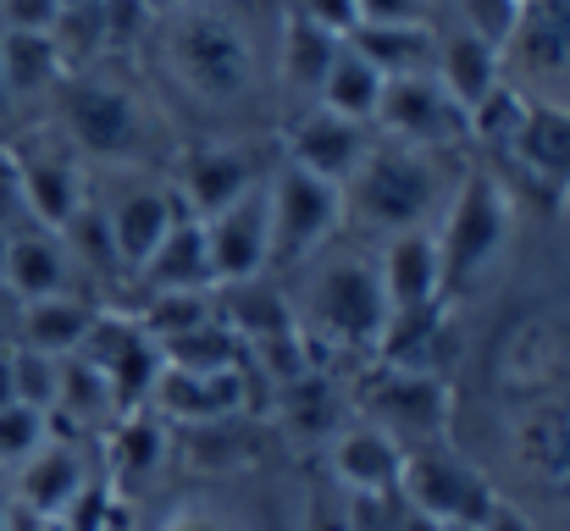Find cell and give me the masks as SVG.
<instances>
[{
	"mask_svg": "<svg viewBox=\"0 0 570 531\" xmlns=\"http://www.w3.org/2000/svg\"><path fill=\"white\" fill-rule=\"evenodd\" d=\"M61 0H6V22L22 28V33H50L61 22Z\"/></svg>",
	"mask_w": 570,
	"mask_h": 531,
	"instance_id": "obj_33",
	"label": "cell"
},
{
	"mask_svg": "<svg viewBox=\"0 0 570 531\" xmlns=\"http://www.w3.org/2000/svg\"><path fill=\"white\" fill-rule=\"evenodd\" d=\"M100 216H106L117 266H122L128 277L156 255V244H161L178 222H189V210L178 205V188L161 183L156 173H122V188L111 194V205H100Z\"/></svg>",
	"mask_w": 570,
	"mask_h": 531,
	"instance_id": "obj_12",
	"label": "cell"
},
{
	"mask_svg": "<svg viewBox=\"0 0 570 531\" xmlns=\"http://www.w3.org/2000/svg\"><path fill=\"white\" fill-rule=\"evenodd\" d=\"M510 233H515V205H510L504 177L493 167H471L465 177H454V194H449V205L438 210V227H432L449 305H460L471 288H482V277L510 249Z\"/></svg>",
	"mask_w": 570,
	"mask_h": 531,
	"instance_id": "obj_5",
	"label": "cell"
},
{
	"mask_svg": "<svg viewBox=\"0 0 570 531\" xmlns=\"http://www.w3.org/2000/svg\"><path fill=\"white\" fill-rule=\"evenodd\" d=\"M327 465H333V476H338L350 493L382 499V493L399 488L404 443L387 437V432L372 426V421H350V426H338V432L327 437Z\"/></svg>",
	"mask_w": 570,
	"mask_h": 531,
	"instance_id": "obj_20",
	"label": "cell"
},
{
	"mask_svg": "<svg viewBox=\"0 0 570 531\" xmlns=\"http://www.w3.org/2000/svg\"><path fill=\"white\" fill-rule=\"evenodd\" d=\"M150 17H167V11H178V6H189V0H139Z\"/></svg>",
	"mask_w": 570,
	"mask_h": 531,
	"instance_id": "obj_39",
	"label": "cell"
},
{
	"mask_svg": "<svg viewBox=\"0 0 570 531\" xmlns=\"http://www.w3.org/2000/svg\"><path fill=\"white\" fill-rule=\"evenodd\" d=\"M471 134L549 210L570 205V106H554V100L527 95V89L510 83L471 117Z\"/></svg>",
	"mask_w": 570,
	"mask_h": 531,
	"instance_id": "obj_2",
	"label": "cell"
},
{
	"mask_svg": "<svg viewBox=\"0 0 570 531\" xmlns=\"http://www.w3.org/2000/svg\"><path fill=\"white\" fill-rule=\"evenodd\" d=\"M283 11L299 17V22H311V28H322V33H333V39H350L355 22H361L355 0H288Z\"/></svg>",
	"mask_w": 570,
	"mask_h": 531,
	"instance_id": "obj_31",
	"label": "cell"
},
{
	"mask_svg": "<svg viewBox=\"0 0 570 531\" xmlns=\"http://www.w3.org/2000/svg\"><path fill=\"white\" fill-rule=\"evenodd\" d=\"M382 89H387V78L344 39L338 56H333V67H327V78H322L316 106L333 111V117H350V122H366L372 128L377 122V106H382Z\"/></svg>",
	"mask_w": 570,
	"mask_h": 531,
	"instance_id": "obj_27",
	"label": "cell"
},
{
	"mask_svg": "<svg viewBox=\"0 0 570 531\" xmlns=\"http://www.w3.org/2000/svg\"><path fill=\"white\" fill-rule=\"evenodd\" d=\"M205 233V255L216 272V288H238L255 277H272V210H266V183L249 188L244 199H233L227 210H216L210 222H199Z\"/></svg>",
	"mask_w": 570,
	"mask_h": 531,
	"instance_id": "obj_13",
	"label": "cell"
},
{
	"mask_svg": "<svg viewBox=\"0 0 570 531\" xmlns=\"http://www.w3.org/2000/svg\"><path fill=\"white\" fill-rule=\"evenodd\" d=\"M0 531H6V504H0Z\"/></svg>",
	"mask_w": 570,
	"mask_h": 531,
	"instance_id": "obj_40",
	"label": "cell"
},
{
	"mask_svg": "<svg viewBox=\"0 0 570 531\" xmlns=\"http://www.w3.org/2000/svg\"><path fill=\"white\" fill-rule=\"evenodd\" d=\"M156 531H244L222 504H205V499H184V504H173L167 515H161V527Z\"/></svg>",
	"mask_w": 570,
	"mask_h": 531,
	"instance_id": "obj_32",
	"label": "cell"
},
{
	"mask_svg": "<svg viewBox=\"0 0 570 531\" xmlns=\"http://www.w3.org/2000/svg\"><path fill=\"white\" fill-rule=\"evenodd\" d=\"M272 167H277V145L238 139V134H205L178 150L173 188H178V205L189 210V222H210L216 210H227L233 199L261 188Z\"/></svg>",
	"mask_w": 570,
	"mask_h": 531,
	"instance_id": "obj_8",
	"label": "cell"
},
{
	"mask_svg": "<svg viewBox=\"0 0 570 531\" xmlns=\"http://www.w3.org/2000/svg\"><path fill=\"white\" fill-rule=\"evenodd\" d=\"M366 150H372V128H366V122H350V117H333V111H322V106H305V111L288 117L277 156L294 161L299 173L327 177V183L344 188Z\"/></svg>",
	"mask_w": 570,
	"mask_h": 531,
	"instance_id": "obj_15",
	"label": "cell"
},
{
	"mask_svg": "<svg viewBox=\"0 0 570 531\" xmlns=\"http://www.w3.org/2000/svg\"><path fill=\"white\" fill-rule=\"evenodd\" d=\"M504 72H521V89H554L570 78V0H521L515 33L504 45Z\"/></svg>",
	"mask_w": 570,
	"mask_h": 531,
	"instance_id": "obj_16",
	"label": "cell"
},
{
	"mask_svg": "<svg viewBox=\"0 0 570 531\" xmlns=\"http://www.w3.org/2000/svg\"><path fill=\"white\" fill-rule=\"evenodd\" d=\"M350 45L377 67L382 78H404V72L432 67V28L426 22H361L350 33Z\"/></svg>",
	"mask_w": 570,
	"mask_h": 531,
	"instance_id": "obj_29",
	"label": "cell"
},
{
	"mask_svg": "<svg viewBox=\"0 0 570 531\" xmlns=\"http://www.w3.org/2000/svg\"><path fill=\"white\" fill-rule=\"evenodd\" d=\"M399 493L415 504V515H426L432 527H449V531H476L482 515L499 504V493L488 488V476L465 454H454L443 443L404 449Z\"/></svg>",
	"mask_w": 570,
	"mask_h": 531,
	"instance_id": "obj_9",
	"label": "cell"
},
{
	"mask_svg": "<svg viewBox=\"0 0 570 531\" xmlns=\"http://www.w3.org/2000/svg\"><path fill=\"white\" fill-rule=\"evenodd\" d=\"M28 210H22V177H17V156L0 145V227H22Z\"/></svg>",
	"mask_w": 570,
	"mask_h": 531,
	"instance_id": "obj_34",
	"label": "cell"
},
{
	"mask_svg": "<svg viewBox=\"0 0 570 531\" xmlns=\"http://www.w3.org/2000/svg\"><path fill=\"white\" fill-rule=\"evenodd\" d=\"M382 139H399V145H415V150H432V156H449L471 139V117L465 106L426 72H404V78H387L377 106Z\"/></svg>",
	"mask_w": 570,
	"mask_h": 531,
	"instance_id": "obj_10",
	"label": "cell"
},
{
	"mask_svg": "<svg viewBox=\"0 0 570 531\" xmlns=\"http://www.w3.org/2000/svg\"><path fill=\"white\" fill-rule=\"evenodd\" d=\"M355 11H361V22H426L432 0H355Z\"/></svg>",
	"mask_w": 570,
	"mask_h": 531,
	"instance_id": "obj_35",
	"label": "cell"
},
{
	"mask_svg": "<svg viewBox=\"0 0 570 531\" xmlns=\"http://www.w3.org/2000/svg\"><path fill=\"white\" fill-rule=\"evenodd\" d=\"M50 437V415L33 404H6L0 410V471H22Z\"/></svg>",
	"mask_w": 570,
	"mask_h": 531,
	"instance_id": "obj_30",
	"label": "cell"
},
{
	"mask_svg": "<svg viewBox=\"0 0 570 531\" xmlns=\"http://www.w3.org/2000/svg\"><path fill=\"white\" fill-rule=\"evenodd\" d=\"M100 305L83 299V294H50V299H28L17 305V344L22 350H39V354H78V344L89 338Z\"/></svg>",
	"mask_w": 570,
	"mask_h": 531,
	"instance_id": "obj_25",
	"label": "cell"
},
{
	"mask_svg": "<svg viewBox=\"0 0 570 531\" xmlns=\"http://www.w3.org/2000/svg\"><path fill=\"white\" fill-rule=\"evenodd\" d=\"M515 460L549 499H570V399H543L515 426Z\"/></svg>",
	"mask_w": 570,
	"mask_h": 531,
	"instance_id": "obj_21",
	"label": "cell"
},
{
	"mask_svg": "<svg viewBox=\"0 0 570 531\" xmlns=\"http://www.w3.org/2000/svg\"><path fill=\"white\" fill-rule=\"evenodd\" d=\"M454 177L449 156L399 145V139H372V150L361 156V167L344 183V222L393 238L410 227H432L438 210L449 205Z\"/></svg>",
	"mask_w": 570,
	"mask_h": 531,
	"instance_id": "obj_3",
	"label": "cell"
},
{
	"mask_svg": "<svg viewBox=\"0 0 570 531\" xmlns=\"http://www.w3.org/2000/svg\"><path fill=\"white\" fill-rule=\"evenodd\" d=\"M377 277H382L387 316H393V311L449 305V299H443V272H438V238H432V227H410V233L382 238Z\"/></svg>",
	"mask_w": 570,
	"mask_h": 531,
	"instance_id": "obj_19",
	"label": "cell"
},
{
	"mask_svg": "<svg viewBox=\"0 0 570 531\" xmlns=\"http://www.w3.org/2000/svg\"><path fill=\"white\" fill-rule=\"evenodd\" d=\"M83 482H89V476H83L78 449H72V443H45V449L17 471V504L33 510V515H45V521H61V510L78 499Z\"/></svg>",
	"mask_w": 570,
	"mask_h": 531,
	"instance_id": "obj_26",
	"label": "cell"
},
{
	"mask_svg": "<svg viewBox=\"0 0 570 531\" xmlns=\"http://www.w3.org/2000/svg\"><path fill=\"white\" fill-rule=\"evenodd\" d=\"M134 283L150 294H216V272H210V255H205V233L199 222H178L156 255L134 272Z\"/></svg>",
	"mask_w": 570,
	"mask_h": 531,
	"instance_id": "obj_24",
	"label": "cell"
},
{
	"mask_svg": "<svg viewBox=\"0 0 570 531\" xmlns=\"http://www.w3.org/2000/svg\"><path fill=\"white\" fill-rule=\"evenodd\" d=\"M0 327H17V294L0 283Z\"/></svg>",
	"mask_w": 570,
	"mask_h": 531,
	"instance_id": "obj_38",
	"label": "cell"
},
{
	"mask_svg": "<svg viewBox=\"0 0 570 531\" xmlns=\"http://www.w3.org/2000/svg\"><path fill=\"white\" fill-rule=\"evenodd\" d=\"M72 249L61 244V233L50 227H17L11 249H6V272L0 283L17 294V305L28 299H50V294H72Z\"/></svg>",
	"mask_w": 570,
	"mask_h": 531,
	"instance_id": "obj_23",
	"label": "cell"
},
{
	"mask_svg": "<svg viewBox=\"0 0 570 531\" xmlns=\"http://www.w3.org/2000/svg\"><path fill=\"white\" fill-rule=\"evenodd\" d=\"M266 210H272V272H294L311 266L316 255H327V244L344 227V188L327 177L299 173L294 161L277 156V167L266 177Z\"/></svg>",
	"mask_w": 570,
	"mask_h": 531,
	"instance_id": "obj_7",
	"label": "cell"
},
{
	"mask_svg": "<svg viewBox=\"0 0 570 531\" xmlns=\"http://www.w3.org/2000/svg\"><path fill=\"white\" fill-rule=\"evenodd\" d=\"M311 283H305V327L322 333L333 350L372 354L387 327V299H382L377 255L366 249H344V255H316L311 260Z\"/></svg>",
	"mask_w": 570,
	"mask_h": 531,
	"instance_id": "obj_6",
	"label": "cell"
},
{
	"mask_svg": "<svg viewBox=\"0 0 570 531\" xmlns=\"http://www.w3.org/2000/svg\"><path fill=\"white\" fill-rule=\"evenodd\" d=\"M56 117H61V139L72 145V156L100 161V167L145 173L161 150V117L150 111V100L100 72L61 78Z\"/></svg>",
	"mask_w": 570,
	"mask_h": 531,
	"instance_id": "obj_4",
	"label": "cell"
},
{
	"mask_svg": "<svg viewBox=\"0 0 570 531\" xmlns=\"http://www.w3.org/2000/svg\"><path fill=\"white\" fill-rule=\"evenodd\" d=\"M122 531H128V527H122Z\"/></svg>",
	"mask_w": 570,
	"mask_h": 531,
	"instance_id": "obj_41",
	"label": "cell"
},
{
	"mask_svg": "<svg viewBox=\"0 0 570 531\" xmlns=\"http://www.w3.org/2000/svg\"><path fill=\"white\" fill-rule=\"evenodd\" d=\"M106 454H111V482L106 488L117 499H139L173 454V426L156 410H122L111 421V449Z\"/></svg>",
	"mask_w": 570,
	"mask_h": 531,
	"instance_id": "obj_22",
	"label": "cell"
},
{
	"mask_svg": "<svg viewBox=\"0 0 570 531\" xmlns=\"http://www.w3.org/2000/svg\"><path fill=\"white\" fill-rule=\"evenodd\" d=\"M6 404H17V387H11V350L0 344V410Z\"/></svg>",
	"mask_w": 570,
	"mask_h": 531,
	"instance_id": "obj_37",
	"label": "cell"
},
{
	"mask_svg": "<svg viewBox=\"0 0 570 531\" xmlns=\"http://www.w3.org/2000/svg\"><path fill=\"white\" fill-rule=\"evenodd\" d=\"M476 531H538V527H532V515H527V510H515V504H504V499H499V504L482 515V527Z\"/></svg>",
	"mask_w": 570,
	"mask_h": 531,
	"instance_id": "obj_36",
	"label": "cell"
},
{
	"mask_svg": "<svg viewBox=\"0 0 570 531\" xmlns=\"http://www.w3.org/2000/svg\"><path fill=\"white\" fill-rule=\"evenodd\" d=\"M361 410H366L361 421L382 426L404 449L410 443H443V432H449V387H443V376L399 371V365H382V360L372 371V382L361 387Z\"/></svg>",
	"mask_w": 570,
	"mask_h": 531,
	"instance_id": "obj_11",
	"label": "cell"
},
{
	"mask_svg": "<svg viewBox=\"0 0 570 531\" xmlns=\"http://www.w3.org/2000/svg\"><path fill=\"white\" fill-rule=\"evenodd\" d=\"M0 83H6V100L50 95L61 83V50H56V39L50 33L6 28V39H0Z\"/></svg>",
	"mask_w": 570,
	"mask_h": 531,
	"instance_id": "obj_28",
	"label": "cell"
},
{
	"mask_svg": "<svg viewBox=\"0 0 570 531\" xmlns=\"http://www.w3.org/2000/svg\"><path fill=\"white\" fill-rule=\"evenodd\" d=\"M17 156V177H22V210L33 227L67 233L72 216L89 205L83 188V161L72 156V145H33V150H11Z\"/></svg>",
	"mask_w": 570,
	"mask_h": 531,
	"instance_id": "obj_17",
	"label": "cell"
},
{
	"mask_svg": "<svg viewBox=\"0 0 570 531\" xmlns=\"http://www.w3.org/2000/svg\"><path fill=\"white\" fill-rule=\"evenodd\" d=\"M277 11L249 0H189L156 17V78L205 122H244L272 100Z\"/></svg>",
	"mask_w": 570,
	"mask_h": 531,
	"instance_id": "obj_1",
	"label": "cell"
},
{
	"mask_svg": "<svg viewBox=\"0 0 570 531\" xmlns=\"http://www.w3.org/2000/svg\"><path fill=\"white\" fill-rule=\"evenodd\" d=\"M432 78L465 106V117H471L488 95H499V89L510 83L504 50L488 45L482 33H471L465 22H449L443 33H432Z\"/></svg>",
	"mask_w": 570,
	"mask_h": 531,
	"instance_id": "obj_18",
	"label": "cell"
},
{
	"mask_svg": "<svg viewBox=\"0 0 570 531\" xmlns=\"http://www.w3.org/2000/svg\"><path fill=\"white\" fill-rule=\"evenodd\" d=\"M167 426H205V421H233L249 410V376L238 371H184L161 360V376L150 387V404Z\"/></svg>",
	"mask_w": 570,
	"mask_h": 531,
	"instance_id": "obj_14",
	"label": "cell"
}]
</instances>
